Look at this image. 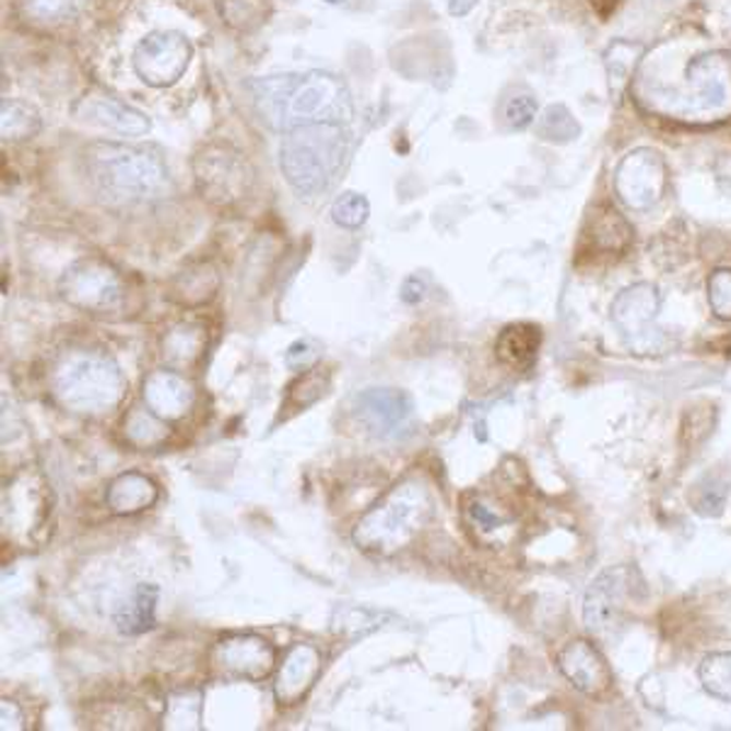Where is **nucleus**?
Here are the masks:
<instances>
[{"instance_id":"obj_1","label":"nucleus","mask_w":731,"mask_h":731,"mask_svg":"<svg viewBox=\"0 0 731 731\" xmlns=\"http://www.w3.org/2000/svg\"><path fill=\"white\" fill-rule=\"evenodd\" d=\"M249 89L261 120L275 132L322 122L346 125L354 118L352 93L334 73H281L251 81Z\"/></svg>"},{"instance_id":"obj_2","label":"nucleus","mask_w":731,"mask_h":731,"mask_svg":"<svg viewBox=\"0 0 731 731\" xmlns=\"http://www.w3.org/2000/svg\"><path fill=\"white\" fill-rule=\"evenodd\" d=\"M646 110L665 118L707 125L731 118V59L724 51H700L687 59L681 83H634Z\"/></svg>"},{"instance_id":"obj_3","label":"nucleus","mask_w":731,"mask_h":731,"mask_svg":"<svg viewBox=\"0 0 731 731\" xmlns=\"http://www.w3.org/2000/svg\"><path fill=\"white\" fill-rule=\"evenodd\" d=\"M83 168L95 193L108 205L142 203L168 188V168L152 146L95 142L83 152Z\"/></svg>"},{"instance_id":"obj_4","label":"nucleus","mask_w":731,"mask_h":731,"mask_svg":"<svg viewBox=\"0 0 731 731\" xmlns=\"http://www.w3.org/2000/svg\"><path fill=\"white\" fill-rule=\"evenodd\" d=\"M349 132L337 122L305 125L281 140V172L300 198H315L330 188L349 154Z\"/></svg>"},{"instance_id":"obj_5","label":"nucleus","mask_w":731,"mask_h":731,"mask_svg":"<svg viewBox=\"0 0 731 731\" xmlns=\"http://www.w3.org/2000/svg\"><path fill=\"white\" fill-rule=\"evenodd\" d=\"M432 517L429 487L420 479L400 481L354 527V544L368 554L393 556L417 539Z\"/></svg>"},{"instance_id":"obj_6","label":"nucleus","mask_w":731,"mask_h":731,"mask_svg":"<svg viewBox=\"0 0 731 731\" xmlns=\"http://www.w3.org/2000/svg\"><path fill=\"white\" fill-rule=\"evenodd\" d=\"M51 390L59 405L81 415L115 408L125 393L118 364L101 352H71L51 370Z\"/></svg>"},{"instance_id":"obj_7","label":"nucleus","mask_w":731,"mask_h":731,"mask_svg":"<svg viewBox=\"0 0 731 731\" xmlns=\"http://www.w3.org/2000/svg\"><path fill=\"white\" fill-rule=\"evenodd\" d=\"M193 178L200 198L215 208H232L249 196L254 168L237 146L225 142L205 144L193 156Z\"/></svg>"},{"instance_id":"obj_8","label":"nucleus","mask_w":731,"mask_h":731,"mask_svg":"<svg viewBox=\"0 0 731 731\" xmlns=\"http://www.w3.org/2000/svg\"><path fill=\"white\" fill-rule=\"evenodd\" d=\"M61 298L69 305L93 315L118 313L125 305V281L113 267L101 257H86L69 267L59 283Z\"/></svg>"},{"instance_id":"obj_9","label":"nucleus","mask_w":731,"mask_h":731,"mask_svg":"<svg viewBox=\"0 0 731 731\" xmlns=\"http://www.w3.org/2000/svg\"><path fill=\"white\" fill-rule=\"evenodd\" d=\"M51 515V493L35 469L17 471L3 491V529L20 544H35Z\"/></svg>"},{"instance_id":"obj_10","label":"nucleus","mask_w":731,"mask_h":731,"mask_svg":"<svg viewBox=\"0 0 731 731\" xmlns=\"http://www.w3.org/2000/svg\"><path fill=\"white\" fill-rule=\"evenodd\" d=\"M190 55H193V49H190V42L181 32L162 30L146 35L134 47L132 67L146 86L164 89L184 76L190 63Z\"/></svg>"},{"instance_id":"obj_11","label":"nucleus","mask_w":731,"mask_h":731,"mask_svg":"<svg viewBox=\"0 0 731 731\" xmlns=\"http://www.w3.org/2000/svg\"><path fill=\"white\" fill-rule=\"evenodd\" d=\"M669 188V168L663 156L653 150H634L622 158L614 172V190L632 210H649Z\"/></svg>"},{"instance_id":"obj_12","label":"nucleus","mask_w":731,"mask_h":731,"mask_svg":"<svg viewBox=\"0 0 731 731\" xmlns=\"http://www.w3.org/2000/svg\"><path fill=\"white\" fill-rule=\"evenodd\" d=\"M354 415L378 439H405L415 427V402L398 388H368L356 396Z\"/></svg>"},{"instance_id":"obj_13","label":"nucleus","mask_w":731,"mask_h":731,"mask_svg":"<svg viewBox=\"0 0 731 731\" xmlns=\"http://www.w3.org/2000/svg\"><path fill=\"white\" fill-rule=\"evenodd\" d=\"M632 590V570L627 566L608 568L590 582L586 592V602H582V620L586 627L605 637L614 627H617L624 612V602L629 598Z\"/></svg>"},{"instance_id":"obj_14","label":"nucleus","mask_w":731,"mask_h":731,"mask_svg":"<svg viewBox=\"0 0 731 731\" xmlns=\"http://www.w3.org/2000/svg\"><path fill=\"white\" fill-rule=\"evenodd\" d=\"M210 663H213V671L222 675L263 681L273 671L275 651L267 639L254 637V634H237V637H227L215 644Z\"/></svg>"},{"instance_id":"obj_15","label":"nucleus","mask_w":731,"mask_h":731,"mask_svg":"<svg viewBox=\"0 0 731 731\" xmlns=\"http://www.w3.org/2000/svg\"><path fill=\"white\" fill-rule=\"evenodd\" d=\"M558 669L566 681L588 697H602L612 687V671L596 646L586 639L568 641L558 651Z\"/></svg>"},{"instance_id":"obj_16","label":"nucleus","mask_w":731,"mask_h":731,"mask_svg":"<svg viewBox=\"0 0 731 731\" xmlns=\"http://www.w3.org/2000/svg\"><path fill=\"white\" fill-rule=\"evenodd\" d=\"M144 405L166 422L184 420L196 405V390L176 370H154L144 378Z\"/></svg>"},{"instance_id":"obj_17","label":"nucleus","mask_w":731,"mask_h":731,"mask_svg":"<svg viewBox=\"0 0 731 731\" xmlns=\"http://www.w3.org/2000/svg\"><path fill=\"white\" fill-rule=\"evenodd\" d=\"M322 665V656L310 644H298L293 646L285 656V661L279 671V677H275V697H279L281 705H295L300 703L305 693L310 691L317 673H320Z\"/></svg>"},{"instance_id":"obj_18","label":"nucleus","mask_w":731,"mask_h":731,"mask_svg":"<svg viewBox=\"0 0 731 731\" xmlns=\"http://www.w3.org/2000/svg\"><path fill=\"white\" fill-rule=\"evenodd\" d=\"M79 115L83 120L95 122L122 137H142L152 130V120L142 110L122 103L113 95H89L79 105Z\"/></svg>"},{"instance_id":"obj_19","label":"nucleus","mask_w":731,"mask_h":731,"mask_svg":"<svg viewBox=\"0 0 731 731\" xmlns=\"http://www.w3.org/2000/svg\"><path fill=\"white\" fill-rule=\"evenodd\" d=\"M661 310V295L651 283H634L624 288L612 305V317L627 337H644Z\"/></svg>"},{"instance_id":"obj_20","label":"nucleus","mask_w":731,"mask_h":731,"mask_svg":"<svg viewBox=\"0 0 731 731\" xmlns=\"http://www.w3.org/2000/svg\"><path fill=\"white\" fill-rule=\"evenodd\" d=\"M539 346H542V332L532 322L507 325L497 334L495 354L497 362L510 370H529L537 364Z\"/></svg>"},{"instance_id":"obj_21","label":"nucleus","mask_w":731,"mask_h":731,"mask_svg":"<svg viewBox=\"0 0 731 731\" xmlns=\"http://www.w3.org/2000/svg\"><path fill=\"white\" fill-rule=\"evenodd\" d=\"M156 602L158 588L152 582H140L132 590V596L122 600L113 612V622L125 637H140V634L154 629L156 624Z\"/></svg>"},{"instance_id":"obj_22","label":"nucleus","mask_w":731,"mask_h":731,"mask_svg":"<svg viewBox=\"0 0 731 731\" xmlns=\"http://www.w3.org/2000/svg\"><path fill=\"white\" fill-rule=\"evenodd\" d=\"M220 288V275L210 263H196L178 271L168 283L166 298L184 307H198L215 298Z\"/></svg>"},{"instance_id":"obj_23","label":"nucleus","mask_w":731,"mask_h":731,"mask_svg":"<svg viewBox=\"0 0 731 731\" xmlns=\"http://www.w3.org/2000/svg\"><path fill=\"white\" fill-rule=\"evenodd\" d=\"M208 346V327L200 322H181L166 332L162 354L172 368H186L198 364Z\"/></svg>"},{"instance_id":"obj_24","label":"nucleus","mask_w":731,"mask_h":731,"mask_svg":"<svg viewBox=\"0 0 731 731\" xmlns=\"http://www.w3.org/2000/svg\"><path fill=\"white\" fill-rule=\"evenodd\" d=\"M156 485L142 473H122L108 487V507L115 515H137L156 503Z\"/></svg>"},{"instance_id":"obj_25","label":"nucleus","mask_w":731,"mask_h":731,"mask_svg":"<svg viewBox=\"0 0 731 731\" xmlns=\"http://www.w3.org/2000/svg\"><path fill=\"white\" fill-rule=\"evenodd\" d=\"M646 57V47L641 42L614 39L605 51V69L612 98H622V93L632 86L634 76Z\"/></svg>"},{"instance_id":"obj_26","label":"nucleus","mask_w":731,"mask_h":731,"mask_svg":"<svg viewBox=\"0 0 731 731\" xmlns=\"http://www.w3.org/2000/svg\"><path fill=\"white\" fill-rule=\"evenodd\" d=\"M634 232L629 222L624 220L617 210L612 208H600L592 220V244L598 251L605 254H620L632 244Z\"/></svg>"},{"instance_id":"obj_27","label":"nucleus","mask_w":731,"mask_h":731,"mask_svg":"<svg viewBox=\"0 0 731 731\" xmlns=\"http://www.w3.org/2000/svg\"><path fill=\"white\" fill-rule=\"evenodd\" d=\"M42 120L37 110L23 101L5 98L0 105V134L10 142H23L39 132Z\"/></svg>"},{"instance_id":"obj_28","label":"nucleus","mask_w":731,"mask_h":731,"mask_svg":"<svg viewBox=\"0 0 731 731\" xmlns=\"http://www.w3.org/2000/svg\"><path fill=\"white\" fill-rule=\"evenodd\" d=\"M330 370L327 368H307L303 370V376L295 380V384L288 388V396H285V405L283 410L298 412L315 405L317 400L325 398L327 390H330Z\"/></svg>"},{"instance_id":"obj_29","label":"nucleus","mask_w":731,"mask_h":731,"mask_svg":"<svg viewBox=\"0 0 731 731\" xmlns=\"http://www.w3.org/2000/svg\"><path fill=\"white\" fill-rule=\"evenodd\" d=\"M125 437L130 444L140 449H152L158 447L168 437L166 420L156 417L154 412L146 410H132L130 417L125 420Z\"/></svg>"},{"instance_id":"obj_30","label":"nucleus","mask_w":731,"mask_h":731,"mask_svg":"<svg viewBox=\"0 0 731 731\" xmlns=\"http://www.w3.org/2000/svg\"><path fill=\"white\" fill-rule=\"evenodd\" d=\"M537 137L551 144H568L580 137V125L566 105H549L537 120Z\"/></svg>"},{"instance_id":"obj_31","label":"nucleus","mask_w":731,"mask_h":731,"mask_svg":"<svg viewBox=\"0 0 731 731\" xmlns=\"http://www.w3.org/2000/svg\"><path fill=\"white\" fill-rule=\"evenodd\" d=\"M700 683L717 700L731 703V651L707 656L700 663Z\"/></svg>"},{"instance_id":"obj_32","label":"nucleus","mask_w":731,"mask_h":731,"mask_svg":"<svg viewBox=\"0 0 731 731\" xmlns=\"http://www.w3.org/2000/svg\"><path fill=\"white\" fill-rule=\"evenodd\" d=\"M86 0H23V13L35 23H61L79 13Z\"/></svg>"},{"instance_id":"obj_33","label":"nucleus","mask_w":731,"mask_h":731,"mask_svg":"<svg viewBox=\"0 0 731 731\" xmlns=\"http://www.w3.org/2000/svg\"><path fill=\"white\" fill-rule=\"evenodd\" d=\"M370 205L366 196L354 193V190H346V193L339 196L332 205V220L344 229H358L362 225H366Z\"/></svg>"},{"instance_id":"obj_34","label":"nucleus","mask_w":731,"mask_h":731,"mask_svg":"<svg viewBox=\"0 0 731 731\" xmlns=\"http://www.w3.org/2000/svg\"><path fill=\"white\" fill-rule=\"evenodd\" d=\"M269 13L267 0H222V15L232 27L251 30L263 23Z\"/></svg>"},{"instance_id":"obj_35","label":"nucleus","mask_w":731,"mask_h":731,"mask_svg":"<svg viewBox=\"0 0 731 731\" xmlns=\"http://www.w3.org/2000/svg\"><path fill=\"white\" fill-rule=\"evenodd\" d=\"M691 503L695 510L705 517L719 515L727 503V483L712 479V475H707V479H703L693 487Z\"/></svg>"},{"instance_id":"obj_36","label":"nucleus","mask_w":731,"mask_h":731,"mask_svg":"<svg viewBox=\"0 0 731 731\" xmlns=\"http://www.w3.org/2000/svg\"><path fill=\"white\" fill-rule=\"evenodd\" d=\"M707 298L719 320H731V269H719L709 275Z\"/></svg>"},{"instance_id":"obj_37","label":"nucleus","mask_w":731,"mask_h":731,"mask_svg":"<svg viewBox=\"0 0 731 731\" xmlns=\"http://www.w3.org/2000/svg\"><path fill=\"white\" fill-rule=\"evenodd\" d=\"M537 101L532 93H519L507 98L503 108V120L510 130H527L537 120Z\"/></svg>"},{"instance_id":"obj_38","label":"nucleus","mask_w":731,"mask_h":731,"mask_svg":"<svg viewBox=\"0 0 731 731\" xmlns=\"http://www.w3.org/2000/svg\"><path fill=\"white\" fill-rule=\"evenodd\" d=\"M465 515H469L471 519V524L479 529L481 527V532H497V529H503L507 524V519L500 517L497 512H493L491 507L483 505V503H471L469 507H465Z\"/></svg>"},{"instance_id":"obj_39","label":"nucleus","mask_w":731,"mask_h":731,"mask_svg":"<svg viewBox=\"0 0 731 731\" xmlns=\"http://www.w3.org/2000/svg\"><path fill=\"white\" fill-rule=\"evenodd\" d=\"M317 346L313 342H307V339H298V342L288 346V352H285V364L295 370H307L315 362H317Z\"/></svg>"},{"instance_id":"obj_40","label":"nucleus","mask_w":731,"mask_h":731,"mask_svg":"<svg viewBox=\"0 0 731 731\" xmlns=\"http://www.w3.org/2000/svg\"><path fill=\"white\" fill-rule=\"evenodd\" d=\"M400 298L405 300L408 305H415L420 303L422 298H425V283H422L417 275H410V279L402 283V288H400Z\"/></svg>"},{"instance_id":"obj_41","label":"nucleus","mask_w":731,"mask_h":731,"mask_svg":"<svg viewBox=\"0 0 731 731\" xmlns=\"http://www.w3.org/2000/svg\"><path fill=\"white\" fill-rule=\"evenodd\" d=\"M444 3H447L449 13L453 17H463V15H469L475 5H479V0H444Z\"/></svg>"},{"instance_id":"obj_42","label":"nucleus","mask_w":731,"mask_h":731,"mask_svg":"<svg viewBox=\"0 0 731 731\" xmlns=\"http://www.w3.org/2000/svg\"><path fill=\"white\" fill-rule=\"evenodd\" d=\"M602 3H605V0H592V5H596V10H600V13H602ZM608 3H610V13H612V10L617 8L620 0H608Z\"/></svg>"},{"instance_id":"obj_43","label":"nucleus","mask_w":731,"mask_h":731,"mask_svg":"<svg viewBox=\"0 0 731 731\" xmlns=\"http://www.w3.org/2000/svg\"><path fill=\"white\" fill-rule=\"evenodd\" d=\"M325 3H330V5H339V3H344V0H325Z\"/></svg>"}]
</instances>
